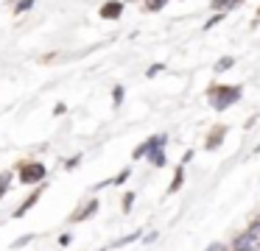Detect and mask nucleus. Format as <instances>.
<instances>
[{
	"instance_id": "obj_16",
	"label": "nucleus",
	"mask_w": 260,
	"mask_h": 251,
	"mask_svg": "<svg viewBox=\"0 0 260 251\" xmlns=\"http://www.w3.org/2000/svg\"><path fill=\"white\" fill-rule=\"evenodd\" d=\"M31 240H34V234H23V237L17 240V243H14V248H20V245H25V243H31Z\"/></svg>"
},
{
	"instance_id": "obj_17",
	"label": "nucleus",
	"mask_w": 260,
	"mask_h": 251,
	"mask_svg": "<svg viewBox=\"0 0 260 251\" xmlns=\"http://www.w3.org/2000/svg\"><path fill=\"white\" fill-rule=\"evenodd\" d=\"M159 70H165V64H151V67H148V78H154Z\"/></svg>"
},
{
	"instance_id": "obj_5",
	"label": "nucleus",
	"mask_w": 260,
	"mask_h": 251,
	"mask_svg": "<svg viewBox=\"0 0 260 251\" xmlns=\"http://www.w3.org/2000/svg\"><path fill=\"white\" fill-rule=\"evenodd\" d=\"M224 134H226V128H224V126H218V128H215V131L207 137V151H215V148H218V145H221V139H224Z\"/></svg>"
},
{
	"instance_id": "obj_21",
	"label": "nucleus",
	"mask_w": 260,
	"mask_h": 251,
	"mask_svg": "<svg viewBox=\"0 0 260 251\" xmlns=\"http://www.w3.org/2000/svg\"><path fill=\"white\" fill-rule=\"evenodd\" d=\"M132 201H135V195L126 193V201H123V209H132Z\"/></svg>"
},
{
	"instance_id": "obj_13",
	"label": "nucleus",
	"mask_w": 260,
	"mask_h": 251,
	"mask_svg": "<svg viewBox=\"0 0 260 251\" xmlns=\"http://www.w3.org/2000/svg\"><path fill=\"white\" fill-rule=\"evenodd\" d=\"M123 98H126L123 87H115V89H112V100H115V106H120V103H123Z\"/></svg>"
},
{
	"instance_id": "obj_6",
	"label": "nucleus",
	"mask_w": 260,
	"mask_h": 251,
	"mask_svg": "<svg viewBox=\"0 0 260 251\" xmlns=\"http://www.w3.org/2000/svg\"><path fill=\"white\" fill-rule=\"evenodd\" d=\"M40 193H42V190H37V193H31V198H25V201H23V204H20V209H17V212H14V218H23V215H25V212H28V209H31V206H34V204H37V201H40Z\"/></svg>"
},
{
	"instance_id": "obj_1",
	"label": "nucleus",
	"mask_w": 260,
	"mask_h": 251,
	"mask_svg": "<svg viewBox=\"0 0 260 251\" xmlns=\"http://www.w3.org/2000/svg\"><path fill=\"white\" fill-rule=\"evenodd\" d=\"M207 98H210V103H213L215 112H224L230 103H235V100L241 98V87H210Z\"/></svg>"
},
{
	"instance_id": "obj_12",
	"label": "nucleus",
	"mask_w": 260,
	"mask_h": 251,
	"mask_svg": "<svg viewBox=\"0 0 260 251\" xmlns=\"http://www.w3.org/2000/svg\"><path fill=\"white\" fill-rule=\"evenodd\" d=\"M31 6H34V0H20V3L14 6V14H25V11L31 9Z\"/></svg>"
},
{
	"instance_id": "obj_15",
	"label": "nucleus",
	"mask_w": 260,
	"mask_h": 251,
	"mask_svg": "<svg viewBox=\"0 0 260 251\" xmlns=\"http://www.w3.org/2000/svg\"><path fill=\"white\" fill-rule=\"evenodd\" d=\"M221 20H224V14H215V17H210V20L204 22V31H210V28H213V25H218Z\"/></svg>"
},
{
	"instance_id": "obj_8",
	"label": "nucleus",
	"mask_w": 260,
	"mask_h": 251,
	"mask_svg": "<svg viewBox=\"0 0 260 251\" xmlns=\"http://www.w3.org/2000/svg\"><path fill=\"white\" fill-rule=\"evenodd\" d=\"M95 212H98V201H90V204H87L84 209H81V215H76V218H79V221H87V218L95 215ZM76 218H73V221H76Z\"/></svg>"
},
{
	"instance_id": "obj_20",
	"label": "nucleus",
	"mask_w": 260,
	"mask_h": 251,
	"mask_svg": "<svg viewBox=\"0 0 260 251\" xmlns=\"http://www.w3.org/2000/svg\"><path fill=\"white\" fill-rule=\"evenodd\" d=\"M126 178H129V170H123V173H118V176H115V184H123Z\"/></svg>"
},
{
	"instance_id": "obj_3",
	"label": "nucleus",
	"mask_w": 260,
	"mask_h": 251,
	"mask_svg": "<svg viewBox=\"0 0 260 251\" xmlns=\"http://www.w3.org/2000/svg\"><path fill=\"white\" fill-rule=\"evenodd\" d=\"M165 139H168L165 134H157V137L146 139L143 145H137V148H135V154H132V156H135V159H143V156H148L154 148H159V145H165Z\"/></svg>"
},
{
	"instance_id": "obj_9",
	"label": "nucleus",
	"mask_w": 260,
	"mask_h": 251,
	"mask_svg": "<svg viewBox=\"0 0 260 251\" xmlns=\"http://www.w3.org/2000/svg\"><path fill=\"white\" fill-rule=\"evenodd\" d=\"M148 159H151V165L162 167V165H165V151H162V148H154L151 154H148Z\"/></svg>"
},
{
	"instance_id": "obj_11",
	"label": "nucleus",
	"mask_w": 260,
	"mask_h": 251,
	"mask_svg": "<svg viewBox=\"0 0 260 251\" xmlns=\"http://www.w3.org/2000/svg\"><path fill=\"white\" fill-rule=\"evenodd\" d=\"M232 64H235V59H232V56H224V59H221L218 64H215V70H218V73H224V70H230Z\"/></svg>"
},
{
	"instance_id": "obj_7",
	"label": "nucleus",
	"mask_w": 260,
	"mask_h": 251,
	"mask_svg": "<svg viewBox=\"0 0 260 251\" xmlns=\"http://www.w3.org/2000/svg\"><path fill=\"white\" fill-rule=\"evenodd\" d=\"M182 182H185V165H179V167H176V176H174V182H171L168 193H176V190L182 187Z\"/></svg>"
},
{
	"instance_id": "obj_19",
	"label": "nucleus",
	"mask_w": 260,
	"mask_h": 251,
	"mask_svg": "<svg viewBox=\"0 0 260 251\" xmlns=\"http://www.w3.org/2000/svg\"><path fill=\"white\" fill-rule=\"evenodd\" d=\"M204 251H226V245H221V243H210Z\"/></svg>"
},
{
	"instance_id": "obj_2",
	"label": "nucleus",
	"mask_w": 260,
	"mask_h": 251,
	"mask_svg": "<svg viewBox=\"0 0 260 251\" xmlns=\"http://www.w3.org/2000/svg\"><path fill=\"white\" fill-rule=\"evenodd\" d=\"M45 165H40V162H34V165H25L23 173H20V178H23L25 184H34V182H42L45 178Z\"/></svg>"
},
{
	"instance_id": "obj_10",
	"label": "nucleus",
	"mask_w": 260,
	"mask_h": 251,
	"mask_svg": "<svg viewBox=\"0 0 260 251\" xmlns=\"http://www.w3.org/2000/svg\"><path fill=\"white\" fill-rule=\"evenodd\" d=\"M9 184H12V173H0V198L6 195Z\"/></svg>"
},
{
	"instance_id": "obj_18",
	"label": "nucleus",
	"mask_w": 260,
	"mask_h": 251,
	"mask_svg": "<svg viewBox=\"0 0 260 251\" xmlns=\"http://www.w3.org/2000/svg\"><path fill=\"white\" fill-rule=\"evenodd\" d=\"M213 9H230V0H213Z\"/></svg>"
},
{
	"instance_id": "obj_4",
	"label": "nucleus",
	"mask_w": 260,
	"mask_h": 251,
	"mask_svg": "<svg viewBox=\"0 0 260 251\" xmlns=\"http://www.w3.org/2000/svg\"><path fill=\"white\" fill-rule=\"evenodd\" d=\"M120 14H123V3H120V0H109V3L101 6V17H104V20H118Z\"/></svg>"
},
{
	"instance_id": "obj_14",
	"label": "nucleus",
	"mask_w": 260,
	"mask_h": 251,
	"mask_svg": "<svg viewBox=\"0 0 260 251\" xmlns=\"http://www.w3.org/2000/svg\"><path fill=\"white\" fill-rule=\"evenodd\" d=\"M165 6V0H146V9L148 11H159Z\"/></svg>"
}]
</instances>
